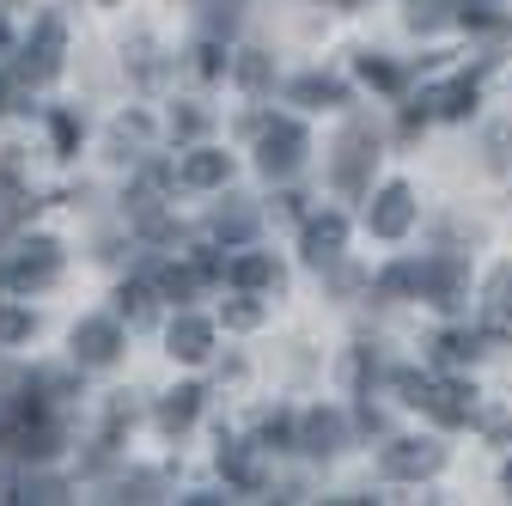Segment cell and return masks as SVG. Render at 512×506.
Segmentation results:
<instances>
[{
  "label": "cell",
  "mask_w": 512,
  "mask_h": 506,
  "mask_svg": "<svg viewBox=\"0 0 512 506\" xmlns=\"http://www.w3.org/2000/svg\"><path fill=\"white\" fill-rule=\"evenodd\" d=\"M55 269H61L55 244H49V238H37V244H25V257H13L7 269H0V281H7V287H43Z\"/></svg>",
  "instance_id": "obj_6"
},
{
  "label": "cell",
  "mask_w": 512,
  "mask_h": 506,
  "mask_svg": "<svg viewBox=\"0 0 512 506\" xmlns=\"http://www.w3.org/2000/svg\"><path fill=\"white\" fill-rule=\"evenodd\" d=\"M445 464V446H427V439H403V446L384 452V476H433Z\"/></svg>",
  "instance_id": "obj_8"
},
{
  "label": "cell",
  "mask_w": 512,
  "mask_h": 506,
  "mask_svg": "<svg viewBox=\"0 0 512 506\" xmlns=\"http://www.w3.org/2000/svg\"><path fill=\"white\" fill-rule=\"evenodd\" d=\"M189 287H196V275H189V269H165L159 275V293L165 299H189Z\"/></svg>",
  "instance_id": "obj_24"
},
{
  "label": "cell",
  "mask_w": 512,
  "mask_h": 506,
  "mask_svg": "<svg viewBox=\"0 0 512 506\" xmlns=\"http://www.w3.org/2000/svg\"><path fill=\"white\" fill-rule=\"evenodd\" d=\"M506 488H512V464H506Z\"/></svg>",
  "instance_id": "obj_28"
},
{
  "label": "cell",
  "mask_w": 512,
  "mask_h": 506,
  "mask_svg": "<svg viewBox=\"0 0 512 506\" xmlns=\"http://www.w3.org/2000/svg\"><path fill=\"white\" fill-rule=\"evenodd\" d=\"M55 68H61V19H43L37 25V43L25 49V74L31 80H49Z\"/></svg>",
  "instance_id": "obj_12"
},
{
  "label": "cell",
  "mask_w": 512,
  "mask_h": 506,
  "mask_svg": "<svg viewBox=\"0 0 512 506\" xmlns=\"http://www.w3.org/2000/svg\"><path fill=\"white\" fill-rule=\"evenodd\" d=\"M470 104H476V80H452L445 92H433V110L439 116H470Z\"/></svg>",
  "instance_id": "obj_17"
},
{
  "label": "cell",
  "mask_w": 512,
  "mask_h": 506,
  "mask_svg": "<svg viewBox=\"0 0 512 506\" xmlns=\"http://www.w3.org/2000/svg\"><path fill=\"white\" fill-rule=\"evenodd\" d=\"M342 238H348V226H342V214H324V220H311L305 226V263H336L342 257Z\"/></svg>",
  "instance_id": "obj_10"
},
{
  "label": "cell",
  "mask_w": 512,
  "mask_h": 506,
  "mask_svg": "<svg viewBox=\"0 0 512 506\" xmlns=\"http://www.w3.org/2000/svg\"><path fill=\"white\" fill-rule=\"evenodd\" d=\"M238 80H244L250 92H263V86H269V55H256V49H250V55L238 61Z\"/></svg>",
  "instance_id": "obj_21"
},
{
  "label": "cell",
  "mask_w": 512,
  "mask_h": 506,
  "mask_svg": "<svg viewBox=\"0 0 512 506\" xmlns=\"http://www.w3.org/2000/svg\"><path fill=\"white\" fill-rule=\"evenodd\" d=\"M452 0H409V25L415 31H439V25H452Z\"/></svg>",
  "instance_id": "obj_16"
},
{
  "label": "cell",
  "mask_w": 512,
  "mask_h": 506,
  "mask_svg": "<svg viewBox=\"0 0 512 506\" xmlns=\"http://www.w3.org/2000/svg\"><path fill=\"white\" fill-rule=\"evenodd\" d=\"M232 281H238L244 293H256V287H281V263H275V257H263V250H250V257H238V263H232Z\"/></svg>",
  "instance_id": "obj_13"
},
{
  "label": "cell",
  "mask_w": 512,
  "mask_h": 506,
  "mask_svg": "<svg viewBox=\"0 0 512 506\" xmlns=\"http://www.w3.org/2000/svg\"><path fill=\"white\" fill-rule=\"evenodd\" d=\"M122 354V330L110 324V318H86L80 330H74V360L80 366H110Z\"/></svg>",
  "instance_id": "obj_5"
},
{
  "label": "cell",
  "mask_w": 512,
  "mask_h": 506,
  "mask_svg": "<svg viewBox=\"0 0 512 506\" xmlns=\"http://www.w3.org/2000/svg\"><path fill=\"white\" fill-rule=\"evenodd\" d=\"M263 446H275V452L293 446V427H287V421H269V427H263Z\"/></svg>",
  "instance_id": "obj_26"
},
{
  "label": "cell",
  "mask_w": 512,
  "mask_h": 506,
  "mask_svg": "<svg viewBox=\"0 0 512 506\" xmlns=\"http://www.w3.org/2000/svg\"><path fill=\"white\" fill-rule=\"evenodd\" d=\"M366 226H372V238H403L415 226V189L409 183H384L372 196V208H366Z\"/></svg>",
  "instance_id": "obj_1"
},
{
  "label": "cell",
  "mask_w": 512,
  "mask_h": 506,
  "mask_svg": "<svg viewBox=\"0 0 512 506\" xmlns=\"http://www.w3.org/2000/svg\"><path fill=\"white\" fill-rule=\"evenodd\" d=\"M208 348H214V324L196 318V311H183V318L171 324V354L177 360H208Z\"/></svg>",
  "instance_id": "obj_11"
},
{
  "label": "cell",
  "mask_w": 512,
  "mask_h": 506,
  "mask_svg": "<svg viewBox=\"0 0 512 506\" xmlns=\"http://www.w3.org/2000/svg\"><path fill=\"white\" fill-rule=\"evenodd\" d=\"M482 311H488V324H494V330H512V263H500V269H494Z\"/></svg>",
  "instance_id": "obj_14"
},
{
  "label": "cell",
  "mask_w": 512,
  "mask_h": 506,
  "mask_svg": "<svg viewBox=\"0 0 512 506\" xmlns=\"http://www.w3.org/2000/svg\"><path fill=\"white\" fill-rule=\"evenodd\" d=\"M299 159H305V129H299V122H269L263 147H256V165H263L269 177H287Z\"/></svg>",
  "instance_id": "obj_2"
},
{
  "label": "cell",
  "mask_w": 512,
  "mask_h": 506,
  "mask_svg": "<svg viewBox=\"0 0 512 506\" xmlns=\"http://www.w3.org/2000/svg\"><path fill=\"white\" fill-rule=\"evenodd\" d=\"M116 311H122L128 324H147V318H153V293H147V287H135V281H128V287L116 293Z\"/></svg>",
  "instance_id": "obj_18"
},
{
  "label": "cell",
  "mask_w": 512,
  "mask_h": 506,
  "mask_svg": "<svg viewBox=\"0 0 512 506\" xmlns=\"http://www.w3.org/2000/svg\"><path fill=\"white\" fill-rule=\"evenodd\" d=\"M342 159H336V183L342 189H360L366 183V165L378 159V135H372V122H348V135H342V147H336Z\"/></svg>",
  "instance_id": "obj_3"
},
{
  "label": "cell",
  "mask_w": 512,
  "mask_h": 506,
  "mask_svg": "<svg viewBox=\"0 0 512 506\" xmlns=\"http://www.w3.org/2000/svg\"><path fill=\"white\" fill-rule=\"evenodd\" d=\"M226 324L232 330H256V324H263V305H256V299H232L226 305Z\"/></svg>",
  "instance_id": "obj_22"
},
{
  "label": "cell",
  "mask_w": 512,
  "mask_h": 506,
  "mask_svg": "<svg viewBox=\"0 0 512 506\" xmlns=\"http://www.w3.org/2000/svg\"><path fill=\"white\" fill-rule=\"evenodd\" d=\"M299 446H305L311 458L342 452V415H336V409H311V415H305V427H299Z\"/></svg>",
  "instance_id": "obj_9"
},
{
  "label": "cell",
  "mask_w": 512,
  "mask_h": 506,
  "mask_svg": "<svg viewBox=\"0 0 512 506\" xmlns=\"http://www.w3.org/2000/svg\"><path fill=\"white\" fill-rule=\"evenodd\" d=\"M360 74H366L372 86H397V68H384V61H372V55L360 61Z\"/></svg>",
  "instance_id": "obj_25"
},
{
  "label": "cell",
  "mask_w": 512,
  "mask_h": 506,
  "mask_svg": "<svg viewBox=\"0 0 512 506\" xmlns=\"http://www.w3.org/2000/svg\"><path fill=\"white\" fill-rule=\"evenodd\" d=\"M220 470H226V482L256 488V464H250V452H244V446H220Z\"/></svg>",
  "instance_id": "obj_19"
},
{
  "label": "cell",
  "mask_w": 512,
  "mask_h": 506,
  "mask_svg": "<svg viewBox=\"0 0 512 506\" xmlns=\"http://www.w3.org/2000/svg\"><path fill=\"white\" fill-rule=\"evenodd\" d=\"M293 98H299V104H342V86L311 74V80H299V86H293Z\"/></svg>",
  "instance_id": "obj_20"
},
{
  "label": "cell",
  "mask_w": 512,
  "mask_h": 506,
  "mask_svg": "<svg viewBox=\"0 0 512 506\" xmlns=\"http://www.w3.org/2000/svg\"><path fill=\"white\" fill-rule=\"evenodd\" d=\"M31 336V311H0V342H25Z\"/></svg>",
  "instance_id": "obj_23"
},
{
  "label": "cell",
  "mask_w": 512,
  "mask_h": 506,
  "mask_svg": "<svg viewBox=\"0 0 512 506\" xmlns=\"http://www.w3.org/2000/svg\"><path fill=\"white\" fill-rule=\"evenodd\" d=\"M19 500H61V488L55 482H31V488H19Z\"/></svg>",
  "instance_id": "obj_27"
},
{
  "label": "cell",
  "mask_w": 512,
  "mask_h": 506,
  "mask_svg": "<svg viewBox=\"0 0 512 506\" xmlns=\"http://www.w3.org/2000/svg\"><path fill=\"white\" fill-rule=\"evenodd\" d=\"M415 409H427V415H433V421H445V427H464V421H470V409H476V397H470L464 385H452V378H439V385L427 378Z\"/></svg>",
  "instance_id": "obj_4"
},
{
  "label": "cell",
  "mask_w": 512,
  "mask_h": 506,
  "mask_svg": "<svg viewBox=\"0 0 512 506\" xmlns=\"http://www.w3.org/2000/svg\"><path fill=\"white\" fill-rule=\"evenodd\" d=\"M196 409H202V391L183 385V391H171V403L159 409V421H165V427H189V421H196Z\"/></svg>",
  "instance_id": "obj_15"
},
{
  "label": "cell",
  "mask_w": 512,
  "mask_h": 506,
  "mask_svg": "<svg viewBox=\"0 0 512 506\" xmlns=\"http://www.w3.org/2000/svg\"><path fill=\"white\" fill-rule=\"evenodd\" d=\"M226 177H232V153H214V147L183 153V165H177V183L183 189H220Z\"/></svg>",
  "instance_id": "obj_7"
}]
</instances>
